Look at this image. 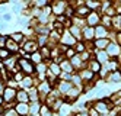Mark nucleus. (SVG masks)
Segmentation results:
<instances>
[{"label": "nucleus", "mask_w": 121, "mask_h": 116, "mask_svg": "<svg viewBox=\"0 0 121 116\" xmlns=\"http://www.w3.org/2000/svg\"><path fill=\"white\" fill-rule=\"evenodd\" d=\"M89 116H99V113L95 110V108H92V109H89Z\"/></svg>", "instance_id": "obj_39"}, {"label": "nucleus", "mask_w": 121, "mask_h": 116, "mask_svg": "<svg viewBox=\"0 0 121 116\" xmlns=\"http://www.w3.org/2000/svg\"><path fill=\"white\" fill-rule=\"evenodd\" d=\"M15 97H16V92L13 90V88H10V87L4 88V93H3V99H4L6 102H10L12 99H15Z\"/></svg>", "instance_id": "obj_10"}, {"label": "nucleus", "mask_w": 121, "mask_h": 116, "mask_svg": "<svg viewBox=\"0 0 121 116\" xmlns=\"http://www.w3.org/2000/svg\"><path fill=\"white\" fill-rule=\"evenodd\" d=\"M93 36H95V28H91V26H88V28L83 29V38H85L86 41H91Z\"/></svg>", "instance_id": "obj_14"}, {"label": "nucleus", "mask_w": 121, "mask_h": 116, "mask_svg": "<svg viewBox=\"0 0 121 116\" xmlns=\"http://www.w3.org/2000/svg\"><path fill=\"white\" fill-rule=\"evenodd\" d=\"M111 28H114V29H121V15H117L112 17V26Z\"/></svg>", "instance_id": "obj_22"}, {"label": "nucleus", "mask_w": 121, "mask_h": 116, "mask_svg": "<svg viewBox=\"0 0 121 116\" xmlns=\"http://www.w3.org/2000/svg\"><path fill=\"white\" fill-rule=\"evenodd\" d=\"M37 48H38V44L35 41H28L23 47V51L29 52V54H34V52H37Z\"/></svg>", "instance_id": "obj_7"}, {"label": "nucleus", "mask_w": 121, "mask_h": 116, "mask_svg": "<svg viewBox=\"0 0 121 116\" xmlns=\"http://www.w3.org/2000/svg\"><path fill=\"white\" fill-rule=\"evenodd\" d=\"M2 103H3V97H2V96H0V104H2Z\"/></svg>", "instance_id": "obj_44"}, {"label": "nucleus", "mask_w": 121, "mask_h": 116, "mask_svg": "<svg viewBox=\"0 0 121 116\" xmlns=\"http://www.w3.org/2000/svg\"><path fill=\"white\" fill-rule=\"evenodd\" d=\"M89 13H91V10H89V9L86 7L85 4L76 9V16H79V17H88V16H89Z\"/></svg>", "instance_id": "obj_13"}, {"label": "nucleus", "mask_w": 121, "mask_h": 116, "mask_svg": "<svg viewBox=\"0 0 121 116\" xmlns=\"http://www.w3.org/2000/svg\"><path fill=\"white\" fill-rule=\"evenodd\" d=\"M80 33H82V31H80V28H77V26H72V28H70V35H72V36L76 39H80L82 36H80Z\"/></svg>", "instance_id": "obj_23"}, {"label": "nucleus", "mask_w": 121, "mask_h": 116, "mask_svg": "<svg viewBox=\"0 0 121 116\" xmlns=\"http://www.w3.org/2000/svg\"><path fill=\"white\" fill-rule=\"evenodd\" d=\"M61 42L66 44V45H74V44H76V39L72 36L70 33H64L63 38H61Z\"/></svg>", "instance_id": "obj_19"}, {"label": "nucleus", "mask_w": 121, "mask_h": 116, "mask_svg": "<svg viewBox=\"0 0 121 116\" xmlns=\"http://www.w3.org/2000/svg\"><path fill=\"white\" fill-rule=\"evenodd\" d=\"M51 9H53V13L58 17V16H61L66 10V4L63 2H57V3H53L51 4Z\"/></svg>", "instance_id": "obj_4"}, {"label": "nucleus", "mask_w": 121, "mask_h": 116, "mask_svg": "<svg viewBox=\"0 0 121 116\" xmlns=\"http://www.w3.org/2000/svg\"><path fill=\"white\" fill-rule=\"evenodd\" d=\"M117 42H118V45H121V32L117 33Z\"/></svg>", "instance_id": "obj_43"}, {"label": "nucleus", "mask_w": 121, "mask_h": 116, "mask_svg": "<svg viewBox=\"0 0 121 116\" xmlns=\"http://www.w3.org/2000/svg\"><path fill=\"white\" fill-rule=\"evenodd\" d=\"M41 113H42V116H53V113H50L47 106H42L41 108Z\"/></svg>", "instance_id": "obj_35"}, {"label": "nucleus", "mask_w": 121, "mask_h": 116, "mask_svg": "<svg viewBox=\"0 0 121 116\" xmlns=\"http://www.w3.org/2000/svg\"><path fill=\"white\" fill-rule=\"evenodd\" d=\"M85 6L88 7V9H89L91 12H92V9H93V12H95V9H96V10H98V9H99L101 3H99V2H89V0H88V2L85 3Z\"/></svg>", "instance_id": "obj_26"}, {"label": "nucleus", "mask_w": 121, "mask_h": 116, "mask_svg": "<svg viewBox=\"0 0 121 116\" xmlns=\"http://www.w3.org/2000/svg\"><path fill=\"white\" fill-rule=\"evenodd\" d=\"M107 28H104L102 25H98L96 28H95V36H96V39H107Z\"/></svg>", "instance_id": "obj_5"}, {"label": "nucleus", "mask_w": 121, "mask_h": 116, "mask_svg": "<svg viewBox=\"0 0 121 116\" xmlns=\"http://www.w3.org/2000/svg\"><path fill=\"white\" fill-rule=\"evenodd\" d=\"M70 80H72V83H73V84H76V86H80V83H82V78H80V76H79V74H73Z\"/></svg>", "instance_id": "obj_32"}, {"label": "nucleus", "mask_w": 121, "mask_h": 116, "mask_svg": "<svg viewBox=\"0 0 121 116\" xmlns=\"http://www.w3.org/2000/svg\"><path fill=\"white\" fill-rule=\"evenodd\" d=\"M31 61L35 62V64H41V62H42V57H41V54H39L38 51L34 52V54L31 55Z\"/></svg>", "instance_id": "obj_28"}, {"label": "nucleus", "mask_w": 121, "mask_h": 116, "mask_svg": "<svg viewBox=\"0 0 121 116\" xmlns=\"http://www.w3.org/2000/svg\"><path fill=\"white\" fill-rule=\"evenodd\" d=\"M10 52L7 51L6 48H0V60H9Z\"/></svg>", "instance_id": "obj_31"}, {"label": "nucleus", "mask_w": 121, "mask_h": 116, "mask_svg": "<svg viewBox=\"0 0 121 116\" xmlns=\"http://www.w3.org/2000/svg\"><path fill=\"white\" fill-rule=\"evenodd\" d=\"M93 45H95V48L99 49V51H105V48L109 45V42H108V39H96L93 42Z\"/></svg>", "instance_id": "obj_9"}, {"label": "nucleus", "mask_w": 121, "mask_h": 116, "mask_svg": "<svg viewBox=\"0 0 121 116\" xmlns=\"http://www.w3.org/2000/svg\"><path fill=\"white\" fill-rule=\"evenodd\" d=\"M60 68L64 70V73H67V74H70L72 71H73V65H72V62H70V61H66V60H63V62L60 64Z\"/></svg>", "instance_id": "obj_18"}, {"label": "nucleus", "mask_w": 121, "mask_h": 116, "mask_svg": "<svg viewBox=\"0 0 121 116\" xmlns=\"http://www.w3.org/2000/svg\"><path fill=\"white\" fill-rule=\"evenodd\" d=\"M38 73H44V71H45V64H44V62H41V64H38Z\"/></svg>", "instance_id": "obj_36"}, {"label": "nucleus", "mask_w": 121, "mask_h": 116, "mask_svg": "<svg viewBox=\"0 0 121 116\" xmlns=\"http://www.w3.org/2000/svg\"><path fill=\"white\" fill-rule=\"evenodd\" d=\"M16 112H18L19 115H28L29 106L26 103H19V104H16Z\"/></svg>", "instance_id": "obj_16"}, {"label": "nucleus", "mask_w": 121, "mask_h": 116, "mask_svg": "<svg viewBox=\"0 0 121 116\" xmlns=\"http://www.w3.org/2000/svg\"><path fill=\"white\" fill-rule=\"evenodd\" d=\"M50 73L54 74V76H60V67L56 64V62H51V65H50Z\"/></svg>", "instance_id": "obj_30"}, {"label": "nucleus", "mask_w": 121, "mask_h": 116, "mask_svg": "<svg viewBox=\"0 0 121 116\" xmlns=\"http://www.w3.org/2000/svg\"><path fill=\"white\" fill-rule=\"evenodd\" d=\"M74 52H76L74 49H67V51H66V55H67V57H72V58H73V57H74Z\"/></svg>", "instance_id": "obj_38"}, {"label": "nucleus", "mask_w": 121, "mask_h": 116, "mask_svg": "<svg viewBox=\"0 0 121 116\" xmlns=\"http://www.w3.org/2000/svg\"><path fill=\"white\" fill-rule=\"evenodd\" d=\"M64 12H66V16H69V17H70V16L73 15V9H72V7H67Z\"/></svg>", "instance_id": "obj_40"}, {"label": "nucleus", "mask_w": 121, "mask_h": 116, "mask_svg": "<svg viewBox=\"0 0 121 116\" xmlns=\"http://www.w3.org/2000/svg\"><path fill=\"white\" fill-rule=\"evenodd\" d=\"M3 93H4V87H3V83L0 81V96H2Z\"/></svg>", "instance_id": "obj_42"}, {"label": "nucleus", "mask_w": 121, "mask_h": 116, "mask_svg": "<svg viewBox=\"0 0 121 116\" xmlns=\"http://www.w3.org/2000/svg\"><path fill=\"white\" fill-rule=\"evenodd\" d=\"M70 62H72V65H73V67L79 68V67L82 65V62H83V61L80 60V55H74V57H73V58L70 60Z\"/></svg>", "instance_id": "obj_27"}, {"label": "nucleus", "mask_w": 121, "mask_h": 116, "mask_svg": "<svg viewBox=\"0 0 121 116\" xmlns=\"http://www.w3.org/2000/svg\"><path fill=\"white\" fill-rule=\"evenodd\" d=\"M3 116H19V113L16 112V109H6V112L3 113Z\"/></svg>", "instance_id": "obj_33"}, {"label": "nucleus", "mask_w": 121, "mask_h": 116, "mask_svg": "<svg viewBox=\"0 0 121 116\" xmlns=\"http://www.w3.org/2000/svg\"><path fill=\"white\" fill-rule=\"evenodd\" d=\"M95 110H96L98 113H108L109 112V108H108L107 102L101 100V102H96V104H95Z\"/></svg>", "instance_id": "obj_6"}, {"label": "nucleus", "mask_w": 121, "mask_h": 116, "mask_svg": "<svg viewBox=\"0 0 121 116\" xmlns=\"http://www.w3.org/2000/svg\"><path fill=\"white\" fill-rule=\"evenodd\" d=\"M7 41V38L4 36V35H0V48L2 47H4V42Z\"/></svg>", "instance_id": "obj_37"}, {"label": "nucleus", "mask_w": 121, "mask_h": 116, "mask_svg": "<svg viewBox=\"0 0 121 116\" xmlns=\"http://www.w3.org/2000/svg\"><path fill=\"white\" fill-rule=\"evenodd\" d=\"M58 88H60V92H63L64 94H67V93H69V90L72 88V84H70V83L63 81V83H60V84H58Z\"/></svg>", "instance_id": "obj_24"}, {"label": "nucleus", "mask_w": 121, "mask_h": 116, "mask_svg": "<svg viewBox=\"0 0 121 116\" xmlns=\"http://www.w3.org/2000/svg\"><path fill=\"white\" fill-rule=\"evenodd\" d=\"M16 99H18L21 103H26L29 100V96H28L26 92H18L16 93Z\"/></svg>", "instance_id": "obj_20"}, {"label": "nucleus", "mask_w": 121, "mask_h": 116, "mask_svg": "<svg viewBox=\"0 0 121 116\" xmlns=\"http://www.w3.org/2000/svg\"><path fill=\"white\" fill-rule=\"evenodd\" d=\"M74 51H76V52H85V45H83L82 42H77V44H76Z\"/></svg>", "instance_id": "obj_34"}, {"label": "nucleus", "mask_w": 121, "mask_h": 116, "mask_svg": "<svg viewBox=\"0 0 121 116\" xmlns=\"http://www.w3.org/2000/svg\"><path fill=\"white\" fill-rule=\"evenodd\" d=\"M89 70L92 71L93 74H96V73H99V71H101V64H99L96 60H91L89 61Z\"/></svg>", "instance_id": "obj_15"}, {"label": "nucleus", "mask_w": 121, "mask_h": 116, "mask_svg": "<svg viewBox=\"0 0 121 116\" xmlns=\"http://www.w3.org/2000/svg\"><path fill=\"white\" fill-rule=\"evenodd\" d=\"M86 22L89 23V26L91 28H93V26H98V23L101 22V17H99V15H98V12H91L89 13V16L86 17Z\"/></svg>", "instance_id": "obj_3"}, {"label": "nucleus", "mask_w": 121, "mask_h": 116, "mask_svg": "<svg viewBox=\"0 0 121 116\" xmlns=\"http://www.w3.org/2000/svg\"><path fill=\"white\" fill-rule=\"evenodd\" d=\"M96 61L99 62V64H107V62H108V54H107V51L96 49Z\"/></svg>", "instance_id": "obj_8"}, {"label": "nucleus", "mask_w": 121, "mask_h": 116, "mask_svg": "<svg viewBox=\"0 0 121 116\" xmlns=\"http://www.w3.org/2000/svg\"><path fill=\"white\" fill-rule=\"evenodd\" d=\"M101 22H102V26H104V28H111V26H112V17L104 15V16L101 17Z\"/></svg>", "instance_id": "obj_21"}, {"label": "nucleus", "mask_w": 121, "mask_h": 116, "mask_svg": "<svg viewBox=\"0 0 121 116\" xmlns=\"http://www.w3.org/2000/svg\"><path fill=\"white\" fill-rule=\"evenodd\" d=\"M10 39H13L16 44H19V42L23 39V33H22V32H13L12 36H10Z\"/></svg>", "instance_id": "obj_29"}, {"label": "nucleus", "mask_w": 121, "mask_h": 116, "mask_svg": "<svg viewBox=\"0 0 121 116\" xmlns=\"http://www.w3.org/2000/svg\"><path fill=\"white\" fill-rule=\"evenodd\" d=\"M108 81H111V83H120L121 81V73L120 71H114V73H111L109 76H108Z\"/></svg>", "instance_id": "obj_17"}, {"label": "nucleus", "mask_w": 121, "mask_h": 116, "mask_svg": "<svg viewBox=\"0 0 121 116\" xmlns=\"http://www.w3.org/2000/svg\"><path fill=\"white\" fill-rule=\"evenodd\" d=\"M6 49L12 54V52H16V51H18V49H19V47H18V44H16L13 39L7 38V41H6Z\"/></svg>", "instance_id": "obj_11"}, {"label": "nucleus", "mask_w": 121, "mask_h": 116, "mask_svg": "<svg viewBox=\"0 0 121 116\" xmlns=\"http://www.w3.org/2000/svg\"><path fill=\"white\" fill-rule=\"evenodd\" d=\"M0 113H2V108H0Z\"/></svg>", "instance_id": "obj_45"}, {"label": "nucleus", "mask_w": 121, "mask_h": 116, "mask_svg": "<svg viewBox=\"0 0 121 116\" xmlns=\"http://www.w3.org/2000/svg\"><path fill=\"white\" fill-rule=\"evenodd\" d=\"M79 76H80L82 80H88V81H93V77H95V74L91 70H82L79 73Z\"/></svg>", "instance_id": "obj_12"}, {"label": "nucleus", "mask_w": 121, "mask_h": 116, "mask_svg": "<svg viewBox=\"0 0 121 116\" xmlns=\"http://www.w3.org/2000/svg\"><path fill=\"white\" fill-rule=\"evenodd\" d=\"M76 116H89V112L88 110H82V112H77Z\"/></svg>", "instance_id": "obj_41"}, {"label": "nucleus", "mask_w": 121, "mask_h": 116, "mask_svg": "<svg viewBox=\"0 0 121 116\" xmlns=\"http://www.w3.org/2000/svg\"><path fill=\"white\" fill-rule=\"evenodd\" d=\"M19 67H21V70L23 71V73H26V74H32L34 73V65H32V62L31 61H28V60H25V58H21L19 61Z\"/></svg>", "instance_id": "obj_1"}, {"label": "nucleus", "mask_w": 121, "mask_h": 116, "mask_svg": "<svg viewBox=\"0 0 121 116\" xmlns=\"http://www.w3.org/2000/svg\"><path fill=\"white\" fill-rule=\"evenodd\" d=\"M107 54H108V57H117V55H120L121 54V48H120V45L118 44H115V42H112V44H109V45L107 47Z\"/></svg>", "instance_id": "obj_2"}, {"label": "nucleus", "mask_w": 121, "mask_h": 116, "mask_svg": "<svg viewBox=\"0 0 121 116\" xmlns=\"http://www.w3.org/2000/svg\"><path fill=\"white\" fill-rule=\"evenodd\" d=\"M19 84H21L23 88H29V87H32L34 83H32V78H31V77H23V80H22Z\"/></svg>", "instance_id": "obj_25"}]
</instances>
